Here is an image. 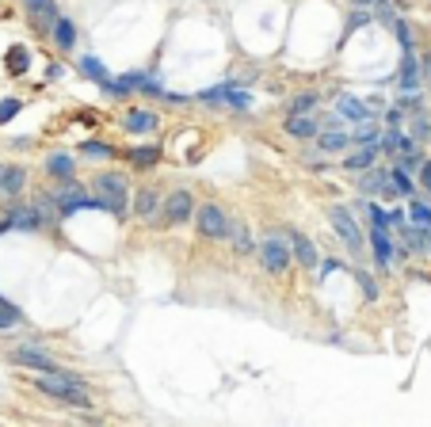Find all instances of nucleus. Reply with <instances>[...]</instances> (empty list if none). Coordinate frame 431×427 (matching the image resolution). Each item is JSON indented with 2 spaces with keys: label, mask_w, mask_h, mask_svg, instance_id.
<instances>
[{
  "label": "nucleus",
  "mask_w": 431,
  "mask_h": 427,
  "mask_svg": "<svg viewBox=\"0 0 431 427\" xmlns=\"http://www.w3.org/2000/svg\"><path fill=\"white\" fill-rule=\"evenodd\" d=\"M35 389L50 393V397H58L61 404H73V408H88V389L84 381L73 374V370H61V374H39L35 378Z\"/></svg>",
  "instance_id": "nucleus-1"
},
{
  "label": "nucleus",
  "mask_w": 431,
  "mask_h": 427,
  "mask_svg": "<svg viewBox=\"0 0 431 427\" xmlns=\"http://www.w3.org/2000/svg\"><path fill=\"white\" fill-rule=\"evenodd\" d=\"M96 199L103 202V210L107 214H115V217H126V176H118V172H103V176H96Z\"/></svg>",
  "instance_id": "nucleus-2"
},
{
  "label": "nucleus",
  "mask_w": 431,
  "mask_h": 427,
  "mask_svg": "<svg viewBox=\"0 0 431 427\" xmlns=\"http://www.w3.org/2000/svg\"><path fill=\"white\" fill-rule=\"evenodd\" d=\"M328 222H333L336 237L344 240V248L351 256H362V252H367V237H362V229H359L355 217H351L348 206H333V210H328Z\"/></svg>",
  "instance_id": "nucleus-3"
},
{
  "label": "nucleus",
  "mask_w": 431,
  "mask_h": 427,
  "mask_svg": "<svg viewBox=\"0 0 431 427\" xmlns=\"http://www.w3.org/2000/svg\"><path fill=\"white\" fill-rule=\"evenodd\" d=\"M263 267L271 271V275H283L286 267H290V240L279 237V233H268L263 237V245H256Z\"/></svg>",
  "instance_id": "nucleus-4"
},
{
  "label": "nucleus",
  "mask_w": 431,
  "mask_h": 427,
  "mask_svg": "<svg viewBox=\"0 0 431 427\" xmlns=\"http://www.w3.org/2000/svg\"><path fill=\"white\" fill-rule=\"evenodd\" d=\"M195 225H198V233H203L206 240H222L229 233V214L218 202H206V206H198V210H195Z\"/></svg>",
  "instance_id": "nucleus-5"
},
{
  "label": "nucleus",
  "mask_w": 431,
  "mask_h": 427,
  "mask_svg": "<svg viewBox=\"0 0 431 427\" xmlns=\"http://www.w3.org/2000/svg\"><path fill=\"white\" fill-rule=\"evenodd\" d=\"M161 217H164V225H183L187 217H195L191 191H172L168 199L161 202Z\"/></svg>",
  "instance_id": "nucleus-6"
},
{
  "label": "nucleus",
  "mask_w": 431,
  "mask_h": 427,
  "mask_svg": "<svg viewBox=\"0 0 431 427\" xmlns=\"http://www.w3.org/2000/svg\"><path fill=\"white\" fill-rule=\"evenodd\" d=\"M12 363L16 366H27V370H39V374H61V366L54 363L50 355L35 351V347H16V351H12Z\"/></svg>",
  "instance_id": "nucleus-7"
},
{
  "label": "nucleus",
  "mask_w": 431,
  "mask_h": 427,
  "mask_svg": "<svg viewBox=\"0 0 431 427\" xmlns=\"http://www.w3.org/2000/svg\"><path fill=\"white\" fill-rule=\"evenodd\" d=\"M283 130H286L290 138H298V141H313L317 130H320V123L313 118V111H298V115H286Z\"/></svg>",
  "instance_id": "nucleus-8"
},
{
  "label": "nucleus",
  "mask_w": 431,
  "mask_h": 427,
  "mask_svg": "<svg viewBox=\"0 0 431 427\" xmlns=\"http://www.w3.org/2000/svg\"><path fill=\"white\" fill-rule=\"evenodd\" d=\"M286 240H290V256H294L302 267H309V271H313V267L320 264V259H317V245H313L309 237H302L298 229H290V233H286Z\"/></svg>",
  "instance_id": "nucleus-9"
},
{
  "label": "nucleus",
  "mask_w": 431,
  "mask_h": 427,
  "mask_svg": "<svg viewBox=\"0 0 431 427\" xmlns=\"http://www.w3.org/2000/svg\"><path fill=\"white\" fill-rule=\"evenodd\" d=\"M27 187V168H19V164H8V168H0V195L4 199H16V195H24Z\"/></svg>",
  "instance_id": "nucleus-10"
},
{
  "label": "nucleus",
  "mask_w": 431,
  "mask_h": 427,
  "mask_svg": "<svg viewBox=\"0 0 431 427\" xmlns=\"http://www.w3.org/2000/svg\"><path fill=\"white\" fill-rule=\"evenodd\" d=\"M31 206H35V210H39L42 225H58V222H65L61 206H58V199H54L50 191H35V199H31Z\"/></svg>",
  "instance_id": "nucleus-11"
},
{
  "label": "nucleus",
  "mask_w": 431,
  "mask_h": 427,
  "mask_svg": "<svg viewBox=\"0 0 431 427\" xmlns=\"http://www.w3.org/2000/svg\"><path fill=\"white\" fill-rule=\"evenodd\" d=\"M370 248H374V259H378L382 267H390V264H393L397 245H393L390 229H374V225H370Z\"/></svg>",
  "instance_id": "nucleus-12"
},
{
  "label": "nucleus",
  "mask_w": 431,
  "mask_h": 427,
  "mask_svg": "<svg viewBox=\"0 0 431 427\" xmlns=\"http://www.w3.org/2000/svg\"><path fill=\"white\" fill-rule=\"evenodd\" d=\"M27 12H31V19H35V27H39V31H50V27H54V19L61 16L54 0H27Z\"/></svg>",
  "instance_id": "nucleus-13"
},
{
  "label": "nucleus",
  "mask_w": 431,
  "mask_h": 427,
  "mask_svg": "<svg viewBox=\"0 0 431 427\" xmlns=\"http://www.w3.org/2000/svg\"><path fill=\"white\" fill-rule=\"evenodd\" d=\"M157 210H161V195H157V187H138V195H134V214L146 217V222H153V217H157Z\"/></svg>",
  "instance_id": "nucleus-14"
},
{
  "label": "nucleus",
  "mask_w": 431,
  "mask_h": 427,
  "mask_svg": "<svg viewBox=\"0 0 431 427\" xmlns=\"http://www.w3.org/2000/svg\"><path fill=\"white\" fill-rule=\"evenodd\" d=\"M313 141H317L320 153H344V149L351 145V134H344L340 126H336V130H317Z\"/></svg>",
  "instance_id": "nucleus-15"
},
{
  "label": "nucleus",
  "mask_w": 431,
  "mask_h": 427,
  "mask_svg": "<svg viewBox=\"0 0 431 427\" xmlns=\"http://www.w3.org/2000/svg\"><path fill=\"white\" fill-rule=\"evenodd\" d=\"M397 84H401L405 92L420 88V61H416V53H412V50H405V58H401V69H397Z\"/></svg>",
  "instance_id": "nucleus-16"
},
{
  "label": "nucleus",
  "mask_w": 431,
  "mask_h": 427,
  "mask_svg": "<svg viewBox=\"0 0 431 427\" xmlns=\"http://www.w3.org/2000/svg\"><path fill=\"white\" fill-rule=\"evenodd\" d=\"M382 157V149H378V141H370V145H359L351 157H344V168L348 172H362V168H370L374 160Z\"/></svg>",
  "instance_id": "nucleus-17"
},
{
  "label": "nucleus",
  "mask_w": 431,
  "mask_h": 427,
  "mask_svg": "<svg viewBox=\"0 0 431 427\" xmlns=\"http://www.w3.org/2000/svg\"><path fill=\"white\" fill-rule=\"evenodd\" d=\"M336 115L348 118V123H362V118H370L367 103H362L359 96H340V100H336Z\"/></svg>",
  "instance_id": "nucleus-18"
},
{
  "label": "nucleus",
  "mask_w": 431,
  "mask_h": 427,
  "mask_svg": "<svg viewBox=\"0 0 431 427\" xmlns=\"http://www.w3.org/2000/svg\"><path fill=\"white\" fill-rule=\"evenodd\" d=\"M385 180H390V172H385V168H374V164H370V168H362V172H359V183H355V187L367 195V199H374V195L382 191V183H385Z\"/></svg>",
  "instance_id": "nucleus-19"
},
{
  "label": "nucleus",
  "mask_w": 431,
  "mask_h": 427,
  "mask_svg": "<svg viewBox=\"0 0 431 427\" xmlns=\"http://www.w3.org/2000/svg\"><path fill=\"white\" fill-rule=\"evenodd\" d=\"M123 126H126V134H153L161 123H157V115H153V111H126Z\"/></svg>",
  "instance_id": "nucleus-20"
},
{
  "label": "nucleus",
  "mask_w": 431,
  "mask_h": 427,
  "mask_svg": "<svg viewBox=\"0 0 431 427\" xmlns=\"http://www.w3.org/2000/svg\"><path fill=\"white\" fill-rule=\"evenodd\" d=\"M8 222H12V229H42V217L35 206H12L8 210Z\"/></svg>",
  "instance_id": "nucleus-21"
},
{
  "label": "nucleus",
  "mask_w": 431,
  "mask_h": 427,
  "mask_svg": "<svg viewBox=\"0 0 431 427\" xmlns=\"http://www.w3.org/2000/svg\"><path fill=\"white\" fill-rule=\"evenodd\" d=\"M50 31H54V46H58V50H73V46H76V27H73L65 16L54 19Z\"/></svg>",
  "instance_id": "nucleus-22"
},
{
  "label": "nucleus",
  "mask_w": 431,
  "mask_h": 427,
  "mask_svg": "<svg viewBox=\"0 0 431 427\" xmlns=\"http://www.w3.org/2000/svg\"><path fill=\"white\" fill-rule=\"evenodd\" d=\"M225 237L233 240V248L240 252V256L256 252V240H252V233H248V225H245V222H229V233H225Z\"/></svg>",
  "instance_id": "nucleus-23"
},
{
  "label": "nucleus",
  "mask_w": 431,
  "mask_h": 427,
  "mask_svg": "<svg viewBox=\"0 0 431 427\" xmlns=\"http://www.w3.org/2000/svg\"><path fill=\"white\" fill-rule=\"evenodd\" d=\"M73 168H76V160L69 157V153H50V157H46V172L54 180H69Z\"/></svg>",
  "instance_id": "nucleus-24"
},
{
  "label": "nucleus",
  "mask_w": 431,
  "mask_h": 427,
  "mask_svg": "<svg viewBox=\"0 0 431 427\" xmlns=\"http://www.w3.org/2000/svg\"><path fill=\"white\" fill-rule=\"evenodd\" d=\"M408 222L431 229V202L420 199V195H412V199H408Z\"/></svg>",
  "instance_id": "nucleus-25"
},
{
  "label": "nucleus",
  "mask_w": 431,
  "mask_h": 427,
  "mask_svg": "<svg viewBox=\"0 0 431 427\" xmlns=\"http://www.w3.org/2000/svg\"><path fill=\"white\" fill-rule=\"evenodd\" d=\"M382 138V126H378V118H362V123L355 126V134H351V141H355V145H370V141H378Z\"/></svg>",
  "instance_id": "nucleus-26"
},
{
  "label": "nucleus",
  "mask_w": 431,
  "mask_h": 427,
  "mask_svg": "<svg viewBox=\"0 0 431 427\" xmlns=\"http://www.w3.org/2000/svg\"><path fill=\"white\" fill-rule=\"evenodd\" d=\"M4 65H8V73H12V76H24L27 65H31V50L27 46H12V50H8V58H4Z\"/></svg>",
  "instance_id": "nucleus-27"
},
{
  "label": "nucleus",
  "mask_w": 431,
  "mask_h": 427,
  "mask_svg": "<svg viewBox=\"0 0 431 427\" xmlns=\"http://www.w3.org/2000/svg\"><path fill=\"white\" fill-rule=\"evenodd\" d=\"M126 157H130V164H134V168H153V164L161 160V149H157V145H141V149H130Z\"/></svg>",
  "instance_id": "nucleus-28"
},
{
  "label": "nucleus",
  "mask_w": 431,
  "mask_h": 427,
  "mask_svg": "<svg viewBox=\"0 0 431 427\" xmlns=\"http://www.w3.org/2000/svg\"><path fill=\"white\" fill-rule=\"evenodd\" d=\"M408 138H412L416 145H424V141L431 138V118H427V111H416L412 115V130H408Z\"/></svg>",
  "instance_id": "nucleus-29"
},
{
  "label": "nucleus",
  "mask_w": 431,
  "mask_h": 427,
  "mask_svg": "<svg viewBox=\"0 0 431 427\" xmlns=\"http://www.w3.org/2000/svg\"><path fill=\"white\" fill-rule=\"evenodd\" d=\"M390 180H393V187H397V195H405V199H412V195H416V180L408 176V172L401 168V164H397V168L390 172Z\"/></svg>",
  "instance_id": "nucleus-30"
},
{
  "label": "nucleus",
  "mask_w": 431,
  "mask_h": 427,
  "mask_svg": "<svg viewBox=\"0 0 431 427\" xmlns=\"http://www.w3.org/2000/svg\"><path fill=\"white\" fill-rule=\"evenodd\" d=\"M81 153H84V157H92V160H107V157H115V145H107V141H84V145H81Z\"/></svg>",
  "instance_id": "nucleus-31"
},
{
  "label": "nucleus",
  "mask_w": 431,
  "mask_h": 427,
  "mask_svg": "<svg viewBox=\"0 0 431 427\" xmlns=\"http://www.w3.org/2000/svg\"><path fill=\"white\" fill-rule=\"evenodd\" d=\"M397 107H401L405 115H416V111H424V96H420V88H412L405 96H397Z\"/></svg>",
  "instance_id": "nucleus-32"
},
{
  "label": "nucleus",
  "mask_w": 431,
  "mask_h": 427,
  "mask_svg": "<svg viewBox=\"0 0 431 427\" xmlns=\"http://www.w3.org/2000/svg\"><path fill=\"white\" fill-rule=\"evenodd\" d=\"M317 103H320L317 92H298L294 100H290V115H298V111H317Z\"/></svg>",
  "instance_id": "nucleus-33"
},
{
  "label": "nucleus",
  "mask_w": 431,
  "mask_h": 427,
  "mask_svg": "<svg viewBox=\"0 0 431 427\" xmlns=\"http://www.w3.org/2000/svg\"><path fill=\"white\" fill-rule=\"evenodd\" d=\"M81 73H84V76H92V81H99V84L107 81L103 61H99V58H92V53H88V58H81Z\"/></svg>",
  "instance_id": "nucleus-34"
},
{
  "label": "nucleus",
  "mask_w": 431,
  "mask_h": 427,
  "mask_svg": "<svg viewBox=\"0 0 431 427\" xmlns=\"http://www.w3.org/2000/svg\"><path fill=\"white\" fill-rule=\"evenodd\" d=\"M355 282H359V290L367 294L370 302H378V282H374L370 271H362V267H359V271H355Z\"/></svg>",
  "instance_id": "nucleus-35"
},
{
  "label": "nucleus",
  "mask_w": 431,
  "mask_h": 427,
  "mask_svg": "<svg viewBox=\"0 0 431 427\" xmlns=\"http://www.w3.org/2000/svg\"><path fill=\"white\" fill-rule=\"evenodd\" d=\"M222 103L237 107V111H245V107H252V96H248L245 88H233V84H229V92H225V100H222Z\"/></svg>",
  "instance_id": "nucleus-36"
},
{
  "label": "nucleus",
  "mask_w": 431,
  "mask_h": 427,
  "mask_svg": "<svg viewBox=\"0 0 431 427\" xmlns=\"http://www.w3.org/2000/svg\"><path fill=\"white\" fill-rule=\"evenodd\" d=\"M19 321H24V313H19L12 302H0V328H12Z\"/></svg>",
  "instance_id": "nucleus-37"
},
{
  "label": "nucleus",
  "mask_w": 431,
  "mask_h": 427,
  "mask_svg": "<svg viewBox=\"0 0 431 427\" xmlns=\"http://www.w3.org/2000/svg\"><path fill=\"white\" fill-rule=\"evenodd\" d=\"M393 35H397V42H401V50H412V31H408L405 19H393Z\"/></svg>",
  "instance_id": "nucleus-38"
},
{
  "label": "nucleus",
  "mask_w": 431,
  "mask_h": 427,
  "mask_svg": "<svg viewBox=\"0 0 431 427\" xmlns=\"http://www.w3.org/2000/svg\"><path fill=\"white\" fill-rule=\"evenodd\" d=\"M19 107H24L19 100H0V126H4V123H12V118L19 115Z\"/></svg>",
  "instance_id": "nucleus-39"
},
{
  "label": "nucleus",
  "mask_w": 431,
  "mask_h": 427,
  "mask_svg": "<svg viewBox=\"0 0 431 427\" xmlns=\"http://www.w3.org/2000/svg\"><path fill=\"white\" fill-rule=\"evenodd\" d=\"M225 92H229V84H218V88L198 92V100H203V103H222V100H225Z\"/></svg>",
  "instance_id": "nucleus-40"
},
{
  "label": "nucleus",
  "mask_w": 431,
  "mask_h": 427,
  "mask_svg": "<svg viewBox=\"0 0 431 427\" xmlns=\"http://www.w3.org/2000/svg\"><path fill=\"white\" fill-rule=\"evenodd\" d=\"M385 123H390V126H405V111H401V107H390V111H385Z\"/></svg>",
  "instance_id": "nucleus-41"
},
{
  "label": "nucleus",
  "mask_w": 431,
  "mask_h": 427,
  "mask_svg": "<svg viewBox=\"0 0 431 427\" xmlns=\"http://www.w3.org/2000/svg\"><path fill=\"white\" fill-rule=\"evenodd\" d=\"M420 187H424V191L431 195V160L420 164Z\"/></svg>",
  "instance_id": "nucleus-42"
},
{
  "label": "nucleus",
  "mask_w": 431,
  "mask_h": 427,
  "mask_svg": "<svg viewBox=\"0 0 431 427\" xmlns=\"http://www.w3.org/2000/svg\"><path fill=\"white\" fill-rule=\"evenodd\" d=\"M416 61H420V76L431 81V53H424V58H416Z\"/></svg>",
  "instance_id": "nucleus-43"
},
{
  "label": "nucleus",
  "mask_w": 431,
  "mask_h": 427,
  "mask_svg": "<svg viewBox=\"0 0 431 427\" xmlns=\"http://www.w3.org/2000/svg\"><path fill=\"white\" fill-rule=\"evenodd\" d=\"M336 267H340V259H328V264H320V275H333Z\"/></svg>",
  "instance_id": "nucleus-44"
},
{
  "label": "nucleus",
  "mask_w": 431,
  "mask_h": 427,
  "mask_svg": "<svg viewBox=\"0 0 431 427\" xmlns=\"http://www.w3.org/2000/svg\"><path fill=\"white\" fill-rule=\"evenodd\" d=\"M8 229H12V222H8V214L0 217V233H8Z\"/></svg>",
  "instance_id": "nucleus-45"
},
{
  "label": "nucleus",
  "mask_w": 431,
  "mask_h": 427,
  "mask_svg": "<svg viewBox=\"0 0 431 427\" xmlns=\"http://www.w3.org/2000/svg\"><path fill=\"white\" fill-rule=\"evenodd\" d=\"M351 4H355V8H370L374 0H351Z\"/></svg>",
  "instance_id": "nucleus-46"
},
{
  "label": "nucleus",
  "mask_w": 431,
  "mask_h": 427,
  "mask_svg": "<svg viewBox=\"0 0 431 427\" xmlns=\"http://www.w3.org/2000/svg\"><path fill=\"white\" fill-rule=\"evenodd\" d=\"M0 168H4V164H0Z\"/></svg>",
  "instance_id": "nucleus-47"
},
{
  "label": "nucleus",
  "mask_w": 431,
  "mask_h": 427,
  "mask_svg": "<svg viewBox=\"0 0 431 427\" xmlns=\"http://www.w3.org/2000/svg\"><path fill=\"white\" fill-rule=\"evenodd\" d=\"M0 302H4V298H0Z\"/></svg>",
  "instance_id": "nucleus-48"
}]
</instances>
